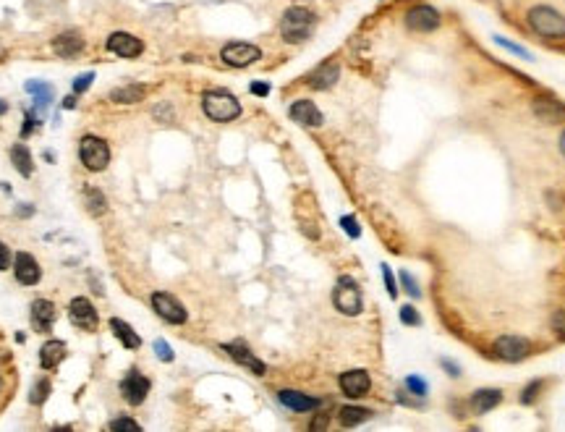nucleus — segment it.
Listing matches in <instances>:
<instances>
[{"instance_id":"nucleus-1","label":"nucleus","mask_w":565,"mask_h":432,"mask_svg":"<svg viewBox=\"0 0 565 432\" xmlns=\"http://www.w3.org/2000/svg\"><path fill=\"white\" fill-rule=\"evenodd\" d=\"M526 24L544 40H565V16L552 6H534L526 14Z\"/></svg>"},{"instance_id":"nucleus-2","label":"nucleus","mask_w":565,"mask_h":432,"mask_svg":"<svg viewBox=\"0 0 565 432\" xmlns=\"http://www.w3.org/2000/svg\"><path fill=\"white\" fill-rule=\"evenodd\" d=\"M202 110L210 121L228 123V121H236V118L241 115V102L226 90H210V92H204Z\"/></svg>"},{"instance_id":"nucleus-3","label":"nucleus","mask_w":565,"mask_h":432,"mask_svg":"<svg viewBox=\"0 0 565 432\" xmlns=\"http://www.w3.org/2000/svg\"><path fill=\"white\" fill-rule=\"evenodd\" d=\"M315 21H317V16L309 9H301V6L288 9L285 14H282V21H280L282 40L291 42V45L304 42L309 34H312V29H315Z\"/></svg>"},{"instance_id":"nucleus-4","label":"nucleus","mask_w":565,"mask_h":432,"mask_svg":"<svg viewBox=\"0 0 565 432\" xmlns=\"http://www.w3.org/2000/svg\"><path fill=\"white\" fill-rule=\"evenodd\" d=\"M332 304H335V310L348 315V317H354L359 315L364 307V299H361V288L356 283L354 278H338V283H335V291H332Z\"/></svg>"},{"instance_id":"nucleus-5","label":"nucleus","mask_w":565,"mask_h":432,"mask_svg":"<svg viewBox=\"0 0 565 432\" xmlns=\"http://www.w3.org/2000/svg\"><path fill=\"white\" fill-rule=\"evenodd\" d=\"M79 155L81 163L87 171H105L107 163H110V149L102 139L97 137H84L79 144Z\"/></svg>"},{"instance_id":"nucleus-6","label":"nucleus","mask_w":565,"mask_h":432,"mask_svg":"<svg viewBox=\"0 0 565 432\" xmlns=\"http://www.w3.org/2000/svg\"><path fill=\"white\" fill-rule=\"evenodd\" d=\"M440 24H443L440 11L432 9V6H413V9L406 11V26H408L411 32H419V34L435 32V29H440Z\"/></svg>"},{"instance_id":"nucleus-7","label":"nucleus","mask_w":565,"mask_h":432,"mask_svg":"<svg viewBox=\"0 0 565 432\" xmlns=\"http://www.w3.org/2000/svg\"><path fill=\"white\" fill-rule=\"evenodd\" d=\"M220 58H223V63L233 65V68H246V65L257 63L262 58V50L257 45H249V42H231L220 50Z\"/></svg>"},{"instance_id":"nucleus-8","label":"nucleus","mask_w":565,"mask_h":432,"mask_svg":"<svg viewBox=\"0 0 565 432\" xmlns=\"http://www.w3.org/2000/svg\"><path fill=\"white\" fill-rule=\"evenodd\" d=\"M152 310L157 312L165 322H170V325H184L186 317H189L184 310V304L178 302V299H173L170 294H162V291L152 294Z\"/></svg>"},{"instance_id":"nucleus-9","label":"nucleus","mask_w":565,"mask_h":432,"mask_svg":"<svg viewBox=\"0 0 565 432\" xmlns=\"http://www.w3.org/2000/svg\"><path fill=\"white\" fill-rule=\"evenodd\" d=\"M495 354L505 362H521L532 354V343L521 338V335H500L495 341Z\"/></svg>"},{"instance_id":"nucleus-10","label":"nucleus","mask_w":565,"mask_h":432,"mask_svg":"<svg viewBox=\"0 0 565 432\" xmlns=\"http://www.w3.org/2000/svg\"><path fill=\"white\" fill-rule=\"evenodd\" d=\"M223 351H226L228 357L233 359V362H238L241 367H246V369H251L254 375H265L267 372V367H265V362L262 359H257L254 357V351H249V346H243L241 341H233V343H223Z\"/></svg>"},{"instance_id":"nucleus-11","label":"nucleus","mask_w":565,"mask_h":432,"mask_svg":"<svg viewBox=\"0 0 565 432\" xmlns=\"http://www.w3.org/2000/svg\"><path fill=\"white\" fill-rule=\"evenodd\" d=\"M68 317H71L73 325H79L81 330H97V310H95L92 302L84 299V296H76L71 302Z\"/></svg>"},{"instance_id":"nucleus-12","label":"nucleus","mask_w":565,"mask_h":432,"mask_svg":"<svg viewBox=\"0 0 565 432\" xmlns=\"http://www.w3.org/2000/svg\"><path fill=\"white\" fill-rule=\"evenodd\" d=\"M340 391H343V396H348V399H361V396H366L371 388V377L364 372V369H348V372H343L340 375Z\"/></svg>"},{"instance_id":"nucleus-13","label":"nucleus","mask_w":565,"mask_h":432,"mask_svg":"<svg viewBox=\"0 0 565 432\" xmlns=\"http://www.w3.org/2000/svg\"><path fill=\"white\" fill-rule=\"evenodd\" d=\"M147 393H149V380H147L144 375H139L137 369H131L121 383V396L126 399V404L139 406V404L147 399Z\"/></svg>"},{"instance_id":"nucleus-14","label":"nucleus","mask_w":565,"mask_h":432,"mask_svg":"<svg viewBox=\"0 0 565 432\" xmlns=\"http://www.w3.org/2000/svg\"><path fill=\"white\" fill-rule=\"evenodd\" d=\"M107 50L113 53V56L118 58H137L142 50H144V45H142V40L139 37H134V34L129 32H115L107 37Z\"/></svg>"},{"instance_id":"nucleus-15","label":"nucleus","mask_w":565,"mask_h":432,"mask_svg":"<svg viewBox=\"0 0 565 432\" xmlns=\"http://www.w3.org/2000/svg\"><path fill=\"white\" fill-rule=\"evenodd\" d=\"M14 273H16L19 283H24V285H34L42 278V270H40V265H37V260H34L32 254H26V252L16 254Z\"/></svg>"},{"instance_id":"nucleus-16","label":"nucleus","mask_w":565,"mask_h":432,"mask_svg":"<svg viewBox=\"0 0 565 432\" xmlns=\"http://www.w3.org/2000/svg\"><path fill=\"white\" fill-rule=\"evenodd\" d=\"M534 115L544 123H563L565 121V105L560 102V100L537 98L534 100Z\"/></svg>"},{"instance_id":"nucleus-17","label":"nucleus","mask_w":565,"mask_h":432,"mask_svg":"<svg viewBox=\"0 0 565 432\" xmlns=\"http://www.w3.org/2000/svg\"><path fill=\"white\" fill-rule=\"evenodd\" d=\"M291 118L301 126H322V113L312 100H296L291 105Z\"/></svg>"},{"instance_id":"nucleus-18","label":"nucleus","mask_w":565,"mask_h":432,"mask_svg":"<svg viewBox=\"0 0 565 432\" xmlns=\"http://www.w3.org/2000/svg\"><path fill=\"white\" fill-rule=\"evenodd\" d=\"M56 304L48 299H37L32 304V325L37 327V333H48L53 322H56Z\"/></svg>"},{"instance_id":"nucleus-19","label":"nucleus","mask_w":565,"mask_h":432,"mask_svg":"<svg viewBox=\"0 0 565 432\" xmlns=\"http://www.w3.org/2000/svg\"><path fill=\"white\" fill-rule=\"evenodd\" d=\"M338 76H340V65L335 63V60H327V63H322L320 68L312 71L309 87H312V90H330L332 84L338 82Z\"/></svg>"},{"instance_id":"nucleus-20","label":"nucleus","mask_w":565,"mask_h":432,"mask_svg":"<svg viewBox=\"0 0 565 432\" xmlns=\"http://www.w3.org/2000/svg\"><path fill=\"white\" fill-rule=\"evenodd\" d=\"M500 401H502L500 388H479L471 396V409H474V414H487V411L500 406Z\"/></svg>"},{"instance_id":"nucleus-21","label":"nucleus","mask_w":565,"mask_h":432,"mask_svg":"<svg viewBox=\"0 0 565 432\" xmlns=\"http://www.w3.org/2000/svg\"><path fill=\"white\" fill-rule=\"evenodd\" d=\"M278 399H280L282 406H288L291 411H312V409L320 406V399H312V396L301 391H288V388L278 393Z\"/></svg>"},{"instance_id":"nucleus-22","label":"nucleus","mask_w":565,"mask_h":432,"mask_svg":"<svg viewBox=\"0 0 565 432\" xmlns=\"http://www.w3.org/2000/svg\"><path fill=\"white\" fill-rule=\"evenodd\" d=\"M53 50H56L60 58H76L81 50H84V40H81L76 32H65L53 40Z\"/></svg>"},{"instance_id":"nucleus-23","label":"nucleus","mask_w":565,"mask_h":432,"mask_svg":"<svg viewBox=\"0 0 565 432\" xmlns=\"http://www.w3.org/2000/svg\"><path fill=\"white\" fill-rule=\"evenodd\" d=\"M65 357V346L60 341H48L45 346L40 349V364L42 369H53L58 367Z\"/></svg>"},{"instance_id":"nucleus-24","label":"nucleus","mask_w":565,"mask_h":432,"mask_svg":"<svg viewBox=\"0 0 565 432\" xmlns=\"http://www.w3.org/2000/svg\"><path fill=\"white\" fill-rule=\"evenodd\" d=\"M144 95L147 90L142 84H126V87H118V90L110 92V100L113 102H123V105H131V102H139Z\"/></svg>"},{"instance_id":"nucleus-25","label":"nucleus","mask_w":565,"mask_h":432,"mask_svg":"<svg viewBox=\"0 0 565 432\" xmlns=\"http://www.w3.org/2000/svg\"><path fill=\"white\" fill-rule=\"evenodd\" d=\"M110 327L115 330V335L121 338V343L126 346V349H139V346H142V338L134 333V327H131L129 322H123V320L113 317V320H110Z\"/></svg>"},{"instance_id":"nucleus-26","label":"nucleus","mask_w":565,"mask_h":432,"mask_svg":"<svg viewBox=\"0 0 565 432\" xmlns=\"http://www.w3.org/2000/svg\"><path fill=\"white\" fill-rule=\"evenodd\" d=\"M369 416H371L369 409H364V406H343V409H340L338 419H340V424H343V427H356V424L366 422Z\"/></svg>"},{"instance_id":"nucleus-27","label":"nucleus","mask_w":565,"mask_h":432,"mask_svg":"<svg viewBox=\"0 0 565 432\" xmlns=\"http://www.w3.org/2000/svg\"><path fill=\"white\" fill-rule=\"evenodd\" d=\"M11 160H14V168L21 176H32V152L24 144H16V147L11 149Z\"/></svg>"},{"instance_id":"nucleus-28","label":"nucleus","mask_w":565,"mask_h":432,"mask_svg":"<svg viewBox=\"0 0 565 432\" xmlns=\"http://www.w3.org/2000/svg\"><path fill=\"white\" fill-rule=\"evenodd\" d=\"M26 92H32L34 95V102H40V107H45L53 100V90H50L48 84H40V82H26Z\"/></svg>"},{"instance_id":"nucleus-29","label":"nucleus","mask_w":565,"mask_h":432,"mask_svg":"<svg viewBox=\"0 0 565 432\" xmlns=\"http://www.w3.org/2000/svg\"><path fill=\"white\" fill-rule=\"evenodd\" d=\"M87 210L92 212V215H102L105 212V196H102V191H97V189H87Z\"/></svg>"},{"instance_id":"nucleus-30","label":"nucleus","mask_w":565,"mask_h":432,"mask_svg":"<svg viewBox=\"0 0 565 432\" xmlns=\"http://www.w3.org/2000/svg\"><path fill=\"white\" fill-rule=\"evenodd\" d=\"M427 391H429L427 380H421V377H416V375L406 377V393H413L416 399H424V396H427Z\"/></svg>"},{"instance_id":"nucleus-31","label":"nucleus","mask_w":565,"mask_h":432,"mask_svg":"<svg viewBox=\"0 0 565 432\" xmlns=\"http://www.w3.org/2000/svg\"><path fill=\"white\" fill-rule=\"evenodd\" d=\"M542 388H544V380H534V383L526 385L524 393H521V404H526V406H532L534 401L539 399Z\"/></svg>"},{"instance_id":"nucleus-32","label":"nucleus","mask_w":565,"mask_h":432,"mask_svg":"<svg viewBox=\"0 0 565 432\" xmlns=\"http://www.w3.org/2000/svg\"><path fill=\"white\" fill-rule=\"evenodd\" d=\"M398 317H401V322H403V325H408V327L421 325V315L416 310H413L411 304H403V307L398 310Z\"/></svg>"},{"instance_id":"nucleus-33","label":"nucleus","mask_w":565,"mask_h":432,"mask_svg":"<svg viewBox=\"0 0 565 432\" xmlns=\"http://www.w3.org/2000/svg\"><path fill=\"white\" fill-rule=\"evenodd\" d=\"M48 396H50V383H48V380H40V383H34L32 396H29V401L40 406V404H45V401H48Z\"/></svg>"},{"instance_id":"nucleus-34","label":"nucleus","mask_w":565,"mask_h":432,"mask_svg":"<svg viewBox=\"0 0 565 432\" xmlns=\"http://www.w3.org/2000/svg\"><path fill=\"white\" fill-rule=\"evenodd\" d=\"M401 283H403V288H406V294L411 296V299H419L421 296V288H419V283H416V278L411 275V273H401Z\"/></svg>"},{"instance_id":"nucleus-35","label":"nucleus","mask_w":565,"mask_h":432,"mask_svg":"<svg viewBox=\"0 0 565 432\" xmlns=\"http://www.w3.org/2000/svg\"><path fill=\"white\" fill-rule=\"evenodd\" d=\"M340 226H343V231H346L351 238H359L361 236V228H359V223H356L354 215H346V218H340Z\"/></svg>"},{"instance_id":"nucleus-36","label":"nucleus","mask_w":565,"mask_h":432,"mask_svg":"<svg viewBox=\"0 0 565 432\" xmlns=\"http://www.w3.org/2000/svg\"><path fill=\"white\" fill-rule=\"evenodd\" d=\"M154 354H157V359H162V362H173V357H176L173 349H170L165 341H160V338L154 341Z\"/></svg>"},{"instance_id":"nucleus-37","label":"nucleus","mask_w":565,"mask_h":432,"mask_svg":"<svg viewBox=\"0 0 565 432\" xmlns=\"http://www.w3.org/2000/svg\"><path fill=\"white\" fill-rule=\"evenodd\" d=\"M380 270H382V278H385V288H388V294L396 299L398 296V285H396V278H393V273H390V268L388 265H380Z\"/></svg>"},{"instance_id":"nucleus-38","label":"nucleus","mask_w":565,"mask_h":432,"mask_svg":"<svg viewBox=\"0 0 565 432\" xmlns=\"http://www.w3.org/2000/svg\"><path fill=\"white\" fill-rule=\"evenodd\" d=\"M110 430H113V432H118V430L139 432V424L134 422V419H126V416H123V419H113V422H110Z\"/></svg>"},{"instance_id":"nucleus-39","label":"nucleus","mask_w":565,"mask_h":432,"mask_svg":"<svg viewBox=\"0 0 565 432\" xmlns=\"http://www.w3.org/2000/svg\"><path fill=\"white\" fill-rule=\"evenodd\" d=\"M495 42H497V45H502V48H505V50H510V53H516V56H521V58H532V56H529V50H524V48H521V45H513V42H508V40H505V37H495Z\"/></svg>"},{"instance_id":"nucleus-40","label":"nucleus","mask_w":565,"mask_h":432,"mask_svg":"<svg viewBox=\"0 0 565 432\" xmlns=\"http://www.w3.org/2000/svg\"><path fill=\"white\" fill-rule=\"evenodd\" d=\"M92 79H95V74H92V71H89V74H81V76H76V79H73V92H87L89 90V84H92Z\"/></svg>"},{"instance_id":"nucleus-41","label":"nucleus","mask_w":565,"mask_h":432,"mask_svg":"<svg viewBox=\"0 0 565 432\" xmlns=\"http://www.w3.org/2000/svg\"><path fill=\"white\" fill-rule=\"evenodd\" d=\"M552 327L557 330L560 338H565V312H555V317H552Z\"/></svg>"},{"instance_id":"nucleus-42","label":"nucleus","mask_w":565,"mask_h":432,"mask_svg":"<svg viewBox=\"0 0 565 432\" xmlns=\"http://www.w3.org/2000/svg\"><path fill=\"white\" fill-rule=\"evenodd\" d=\"M251 90V95H257V98H267L270 95V84H265V82H254L249 87Z\"/></svg>"},{"instance_id":"nucleus-43","label":"nucleus","mask_w":565,"mask_h":432,"mask_svg":"<svg viewBox=\"0 0 565 432\" xmlns=\"http://www.w3.org/2000/svg\"><path fill=\"white\" fill-rule=\"evenodd\" d=\"M9 265H11V252L9 246L0 241V270H9Z\"/></svg>"},{"instance_id":"nucleus-44","label":"nucleus","mask_w":565,"mask_h":432,"mask_svg":"<svg viewBox=\"0 0 565 432\" xmlns=\"http://www.w3.org/2000/svg\"><path fill=\"white\" fill-rule=\"evenodd\" d=\"M440 364H443V367L448 369V375H450V377H458L460 375V367L455 364V362H450V359H440Z\"/></svg>"},{"instance_id":"nucleus-45","label":"nucleus","mask_w":565,"mask_h":432,"mask_svg":"<svg viewBox=\"0 0 565 432\" xmlns=\"http://www.w3.org/2000/svg\"><path fill=\"white\" fill-rule=\"evenodd\" d=\"M560 152L565 155V131H563V137H560Z\"/></svg>"}]
</instances>
